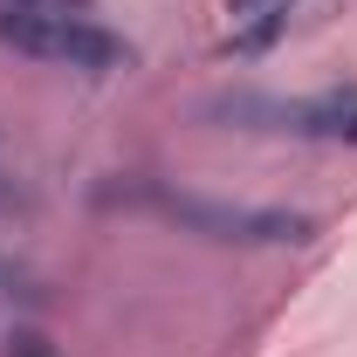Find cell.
Returning <instances> with one entry per match:
<instances>
[{
  "label": "cell",
  "mask_w": 357,
  "mask_h": 357,
  "mask_svg": "<svg viewBox=\"0 0 357 357\" xmlns=\"http://www.w3.org/2000/svg\"><path fill=\"white\" fill-rule=\"evenodd\" d=\"M110 199H131L151 206L158 220H172L178 234H199V241H220V248H303L316 234L310 213H289V206H248V199H199V192H165V185H124Z\"/></svg>",
  "instance_id": "obj_1"
},
{
  "label": "cell",
  "mask_w": 357,
  "mask_h": 357,
  "mask_svg": "<svg viewBox=\"0 0 357 357\" xmlns=\"http://www.w3.org/2000/svg\"><path fill=\"white\" fill-rule=\"evenodd\" d=\"M0 42L35 55V62H55V69H83V76H117L137 62V48L124 35H110L103 21L42 14V7H21V0H0Z\"/></svg>",
  "instance_id": "obj_2"
},
{
  "label": "cell",
  "mask_w": 357,
  "mask_h": 357,
  "mask_svg": "<svg viewBox=\"0 0 357 357\" xmlns=\"http://www.w3.org/2000/svg\"><path fill=\"white\" fill-rule=\"evenodd\" d=\"M206 117L227 131H268V137H310V144H357V89L323 96H213Z\"/></svg>",
  "instance_id": "obj_3"
},
{
  "label": "cell",
  "mask_w": 357,
  "mask_h": 357,
  "mask_svg": "<svg viewBox=\"0 0 357 357\" xmlns=\"http://www.w3.org/2000/svg\"><path fill=\"white\" fill-rule=\"evenodd\" d=\"M296 7H303V0H234V21H241V28H234L227 48H234V55H261V48L296 21Z\"/></svg>",
  "instance_id": "obj_4"
},
{
  "label": "cell",
  "mask_w": 357,
  "mask_h": 357,
  "mask_svg": "<svg viewBox=\"0 0 357 357\" xmlns=\"http://www.w3.org/2000/svg\"><path fill=\"white\" fill-rule=\"evenodd\" d=\"M7 357H55V351H48L42 330H14V337H7Z\"/></svg>",
  "instance_id": "obj_5"
},
{
  "label": "cell",
  "mask_w": 357,
  "mask_h": 357,
  "mask_svg": "<svg viewBox=\"0 0 357 357\" xmlns=\"http://www.w3.org/2000/svg\"><path fill=\"white\" fill-rule=\"evenodd\" d=\"M0 296H42V289H35L21 268H7V261H0Z\"/></svg>",
  "instance_id": "obj_6"
},
{
  "label": "cell",
  "mask_w": 357,
  "mask_h": 357,
  "mask_svg": "<svg viewBox=\"0 0 357 357\" xmlns=\"http://www.w3.org/2000/svg\"><path fill=\"white\" fill-rule=\"evenodd\" d=\"M21 7H42V14H89V0H21Z\"/></svg>",
  "instance_id": "obj_7"
},
{
  "label": "cell",
  "mask_w": 357,
  "mask_h": 357,
  "mask_svg": "<svg viewBox=\"0 0 357 357\" xmlns=\"http://www.w3.org/2000/svg\"><path fill=\"white\" fill-rule=\"evenodd\" d=\"M0 206H21V192H14V185H0Z\"/></svg>",
  "instance_id": "obj_8"
}]
</instances>
